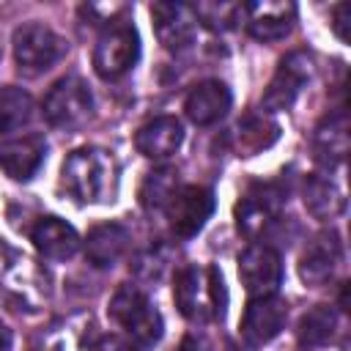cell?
Segmentation results:
<instances>
[{
    "label": "cell",
    "instance_id": "cell-1",
    "mask_svg": "<svg viewBox=\"0 0 351 351\" xmlns=\"http://www.w3.org/2000/svg\"><path fill=\"white\" fill-rule=\"evenodd\" d=\"M173 299L178 313L192 324H208L222 318L228 304V291L217 266L186 263L176 271Z\"/></svg>",
    "mask_w": 351,
    "mask_h": 351
},
{
    "label": "cell",
    "instance_id": "cell-2",
    "mask_svg": "<svg viewBox=\"0 0 351 351\" xmlns=\"http://www.w3.org/2000/svg\"><path fill=\"white\" fill-rule=\"evenodd\" d=\"M115 159L104 148H77L60 167V186L77 203H107L115 195Z\"/></svg>",
    "mask_w": 351,
    "mask_h": 351
},
{
    "label": "cell",
    "instance_id": "cell-3",
    "mask_svg": "<svg viewBox=\"0 0 351 351\" xmlns=\"http://www.w3.org/2000/svg\"><path fill=\"white\" fill-rule=\"evenodd\" d=\"M110 318L123 329L126 343L134 351H145L151 346H156L162 340L165 332V321L159 315V310L151 304L148 293L137 285H121L107 307Z\"/></svg>",
    "mask_w": 351,
    "mask_h": 351
},
{
    "label": "cell",
    "instance_id": "cell-4",
    "mask_svg": "<svg viewBox=\"0 0 351 351\" xmlns=\"http://www.w3.org/2000/svg\"><path fill=\"white\" fill-rule=\"evenodd\" d=\"M11 47H14L16 69L25 77H38V74L49 71L66 55V41L52 27L41 25V22L19 25L14 30Z\"/></svg>",
    "mask_w": 351,
    "mask_h": 351
},
{
    "label": "cell",
    "instance_id": "cell-5",
    "mask_svg": "<svg viewBox=\"0 0 351 351\" xmlns=\"http://www.w3.org/2000/svg\"><path fill=\"white\" fill-rule=\"evenodd\" d=\"M140 58V36L132 22L115 19L99 33L93 47V69L101 80H121Z\"/></svg>",
    "mask_w": 351,
    "mask_h": 351
},
{
    "label": "cell",
    "instance_id": "cell-6",
    "mask_svg": "<svg viewBox=\"0 0 351 351\" xmlns=\"http://www.w3.org/2000/svg\"><path fill=\"white\" fill-rule=\"evenodd\" d=\"M41 112H44L47 123L55 126V129H66V132L69 129H77L93 112V93H90L88 82L82 77L66 74L44 96Z\"/></svg>",
    "mask_w": 351,
    "mask_h": 351
},
{
    "label": "cell",
    "instance_id": "cell-7",
    "mask_svg": "<svg viewBox=\"0 0 351 351\" xmlns=\"http://www.w3.org/2000/svg\"><path fill=\"white\" fill-rule=\"evenodd\" d=\"M285 192L277 181L255 184L244 192V197L236 203V225L247 239L263 236L282 214Z\"/></svg>",
    "mask_w": 351,
    "mask_h": 351
},
{
    "label": "cell",
    "instance_id": "cell-8",
    "mask_svg": "<svg viewBox=\"0 0 351 351\" xmlns=\"http://www.w3.org/2000/svg\"><path fill=\"white\" fill-rule=\"evenodd\" d=\"M239 280L250 299L277 293L282 282V258L271 244H250L239 255Z\"/></svg>",
    "mask_w": 351,
    "mask_h": 351
},
{
    "label": "cell",
    "instance_id": "cell-9",
    "mask_svg": "<svg viewBox=\"0 0 351 351\" xmlns=\"http://www.w3.org/2000/svg\"><path fill=\"white\" fill-rule=\"evenodd\" d=\"M214 211V192L197 184H184L176 189V195L170 197L165 214L170 219V230L178 239H192L203 230V225L208 222Z\"/></svg>",
    "mask_w": 351,
    "mask_h": 351
},
{
    "label": "cell",
    "instance_id": "cell-10",
    "mask_svg": "<svg viewBox=\"0 0 351 351\" xmlns=\"http://www.w3.org/2000/svg\"><path fill=\"white\" fill-rule=\"evenodd\" d=\"M310 77H313V60H310V55H304V52H291V55H285V58L280 60V66H277L271 82L266 85L261 104H263L269 112L288 110V107L299 99V93H302V88L310 82Z\"/></svg>",
    "mask_w": 351,
    "mask_h": 351
},
{
    "label": "cell",
    "instance_id": "cell-11",
    "mask_svg": "<svg viewBox=\"0 0 351 351\" xmlns=\"http://www.w3.org/2000/svg\"><path fill=\"white\" fill-rule=\"evenodd\" d=\"M285 321H288V302L280 299L277 293L250 299L241 315V337L250 348H263L285 329Z\"/></svg>",
    "mask_w": 351,
    "mask_h": 351
},
{
    "label": "cell",
    "instance_id": "cell-12",
    "mask_svg": "<svg viewBox=\"0 0 351 351\" xmlns=\"http://www.w3.org/2000/svg\"><path fill=\"white\" fill-rule=\"evenodd\" d=\"M340 261H343V241H340L337 230H321L302 250L299 277H302L304 285L321 288L335 277Z\"/></svg>",
    "mask_w": 351,
    "mask_h": 351
},
{
    "label": "cell",
    "instance_id": "cell-13",
    "mask_svg": "<svg viewBox=\"0 0 351 351\" xmlns=\"http://www.w3.org/2000/svg\"><path fill=\"white\" fill-rule=\"evenodd\" d=\"M154 33L167 52H181L195 41L197 19L186 3H154L151 5Z\"/></svg>",
    "mask_w": 351,
    "mask_h": 351
},
{
    "label": "cell",
    "instance_id": "cell-14",
    "mask_svg": "<svg viewBox=\"0 0 351 351\" xmlns=\"http://www.w3.org/2000/svg\"><path fill=\"white\" fill-rule=\"evenodd\" d=\"M233 104V96H230V88L219 80H203L197 82L186 99H184V110H186V118L195 123V126H214L219 123L228 110Z\"/></svg>",
    "mask_w": 351,
    "mask_h": 351
},
{
    "label": "cell",
    "instance_id": "cell-15",
    "mask_svg": "<svg viewBox=\"0 0 351 351\" xmlns=\"http://www.w3.org/2000/svg\"><path fill=\"white\" fill-rule=\"evenodd\" d=\"M47 159V140L41 134H25L0 143V167L14 181H30Z\"/></svg>",
    "mask_w": 351,
    "mask_h": 351
},
{
    "label": "cell",
    "instance_id": "cell-16",
    "mask_svg": "<svg viewBox=\"0 0 351 351\" xmlns=\"http://www.w3.org/2000/svg\"><path fill=\"white\" fill-rule=\"evenodd\" d=\"M244 19L247 30L258 41H280L291 33L293 19H296V5L293 3H247L244 5Z\"/></svg>",
    "mask_w": 351,
    "mask_h": 351
},
{
    "label": "cell",
    "instance_id": "cell-17",
    "mask_svg": "<svg viewBox=\"0 0 351 351\" xmlns=\"http://www.w3.org/2000/svg\"><path fill=\"white\" fill-rule=\"evenodd\" d=\"M184 143V126L176 115H159L143 123L134 134V145L145 159H170Z\"/></svg>",
    "mask_w": 351,
    "mask_h": 351
},
{
    "label": "cell",
    "instance_id": "cell-18",
    "mask_svg": "<svg viewBox=\"0 0 351 351\" xmlns=\"http://www.w3.org/2000/svg\"><path fill=\"white\" fill-rule=\"evenodd\" d=\"M30 241H33V247L44 255V258H49V261H69L77 250H80V236H77V230L66 222V219H60V217H41L36 225H33V230H30Z\"/></svg>",
    "mask_w": 351,
    "mask_h": 351
},
{
    "label": "cell",
    "instance_id": "cell-19",
    "mask_svg": "<svg viewBox=\"0 0 351 351\" xmlns=\"http://www.w3.org/2000/svg\"><path fill=\"white\" fill-rule=\"evenodd\" d=\"M313 151L315 159L324 165H340L348 154V115L346 110L329 112L313 134Z\"/></svg>",
    "mask_w": 351,
    "mask_h": 351
},
{
    "label": "cell",
    "instance_id": "cell-20",
    "mask_svg": "<svg viewBox=\"0 0 351 351\" xmlns=\"http://www.w3.org/2000/svg\"><path fill=\"white\" fill-rule=\"evenodd\" d=\"M129 247V230L121 222H101L85 239V258L96 269H107L121 261Z\"/></svg>",
    "mask_w": 351,
    "mask_h": 351
},
{
    "label": "cell",
    "instance_id": "cell-21",
    "mask_svg": "<svg viewBox=\"0 0 351 351\" xmlns=\"http://www.w3.org/2000/svg\"><path fill=\"white\" fill-rule=\"evenodd\" d=\"M302 197H304V208H307L315 219H321V222L335 219V217L343 211V206H346L340 186H337L329 176H321V173L307 176Z\"/></svg>",
    "mask_w": 351,
    "mask_h": 351
},
{
    "label": "cell",
    "instance_id": "cell-22",
    "mask_svg": "<svg viewBox=\"0 0 351 351\" xmlns=\"http://www.w3.org/2000/svg\"><path fill=\"white\" fill-rule=\"evenodd\" d=\"M335 329H337V313H335V307L315 304L313 310H307L299 318L296 343H299L302 351H315V348H321V346H326L332 340Z\"/></svg>",
    "mask_w": 351,
    "mask_h": 351
},
{
    "label": "cell",
    "instance_id": "cell-23",
    "mask_svg": "<svg viewBox=\"0 0 351 351\" xmlns=\"http://www.w3.org/2000/svg\"><path fill=\"white\" fill-rule=\"evenodd\" d=\"M33 96L16 85H5L0 88V132L11 134L25 129L33 121Z\"/></svg>",
    "mask_w": 351,
    "mask_h": 351
},
{
    "label": "cell",
    "instance_id": "cell-24",
    "mask_svg": "<svg viewBox=\"0 0 351 351\" xmlns=\"http://www.w3.org/2000/svg\"><path fill=\"white\" fill-rule=\"evenodd\" d=\"M178 186L181 184H178V170L176 167L151 170L143 178V186H140V203H143V208L145 211H165Z\"/></svg>",
    "mask_w": 351,
    "mask_h": 351
},
{
    "label": "cell",
    "instance_id": "cell-25",
    "mask_svg": "<svg viewBox=\"0 0 351 351\" xmlns=\"http://www.w3.org/2000/svg\"><path fill=\"white\" fill-rule=\"evenodd\" d=\"M239 151L244 156H252L263 148H269L277 134H280V126L274 121H269L266 115H247L241 123H239Z\"/></svg>",
    "mask_w": 351,
    "mask_h": 351
},
{
    "label": "cell",
    "instance_id": "cell-26",
    "mask_svg": "<svg viewBox=\"0 0 351 351\" xmlns=\"http://www.w3.org/2000/svg\"><path fill=\"white\" fill-rule=\"evenodd\" d=\"M192 11H195V19L214 33H228L244 19V5L241 3H225V0L197 3V5H192Z\"/></svg>",
    "mask_w": 351,
    "mask_h": 351
},
{
    "label": "cell",
    "instance_id": "cell-27",
    "mask_svg": "<svg viewBox=\"0 0 351 351\" xmlns=\"http://www.w3.org/2000/svg\"><path fill=\"white\" fill-rule=\"evenodd\" d=\"M348 16H351V5L348 3H337L332 8V30L340 41H348Z\"/></svg>",
    "mask_w": 351,
    "mask_h": 351
},
{
    "label": "cell",
    "instance_id": "cell-28",
    "mask_svg": "<svg viewBox=\"0 0 351 351\" xmlns=\"http://www.w3.org/2000/svg\"><path fill=\"white\" fill-rule=\"evenodd\" d=\"M178 351H222L208 335L203 332H189L184 340H181V348Z\"/></svg>",
    "mask_w": 351,
    "mask_h": 351
},
{
    "label": "cell",
    "instance_id": "cell-29",
    "mask_svg": "<svg viewBox=\"0 0 351 351\" xmlns=\"http://www.w3.org/2000/svg\"><path fill=\"white\" fill-rule=\"evenodd\" d=\"M90 351H134V348H132L126 340H121V337H115V335H107V337H99Z\"/></svg>",
    "mask_w": 351,
    "mask_h": 351
},
{
    "label": "cell",
    "instance_id": "cell-30",
    "mask_svg": "<svg viewBox=\"0 0 351 351\" xmlns=\"http://www.w3.org/2000/svg\"><path fill=\"white\" fill-rule=\"evenodd\" d=\"M11 343H14V337H11V329L0 321V351H11Z\"/></svg>",
    "mask_w": 351,
    "mask_h": 351
}]
</instances>
